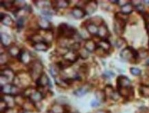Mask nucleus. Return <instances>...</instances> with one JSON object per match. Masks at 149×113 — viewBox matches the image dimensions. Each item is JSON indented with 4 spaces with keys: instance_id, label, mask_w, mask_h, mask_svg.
Instances as JSON below:
<instances>
[{
    "instance_id": "42",
    "label": "nucleus",
    "mask_w": 149,
    "mask_h": 113,
    "mask_svg": "<svg viewBox=\"0 0 149 113\" xmlns=\"http://www.w3.org/2000/svg\"><path fill=\"white\" fill-rule=\"evenodd\" d=\"M96 113H108V112H106V111H104V110H98Z\"/></svg>"
},
{
    "instance_id": "38",
    "label": "nucleus",
    "mask_w": 149,
    "mask_h": 113,
    "mask_svg": "<svg viewBox=\"0 0 149 113\" xmlns=\"http://www.w3.org/2000/svg\"><path fill=\"white\" fill-rule=\"evenodd\" d=\"M3 113H17V112L13 108H8Z\"/></svg>"
},
{
    "instance_id": "39",
    "label": "nucleus",
    "mask_w": 149,
    "mask_h": 113,
    "mask_svg": "<svg viewBox=\"0 0 149 113\" xmlns=\"http://www.w3.org/2000/svg\"><path fill=\"white\" fill-rule=\"evenodd\" d=\"M104 76L106 77H107V78H111V77H113L114 76V74L111 72H109V71L107 72H107H104Z\"/></svg>"
},
{
    "instance_id": "2",
    "label": "nucleus",
    "mask_w": 149,
    "mask_h": 113,
    "mask_svg": "<svg viewBox=\"0 0 149 113\" xmlns=\"http://www.w3.org/2000/svg\"><path fill=\"white\" fill-rule=\"evenodd\" d=\"M43 65L39 61H35L31 63V66L30 68V74L31 76L32 79L37 81L39 78L41 77L43 72Z\"/></svg>"
},
{
    "instance_id": "30",
    "label": "nucleus",
    "mask_w": 149,
    "mask_h": 113,
    "mask_svg": "<svg viewBox=\"0 0 149 113\" xmlns=\"http://www.w3.org/2000/svg\"><path fill=\"white\" fill-rule=\"evenodd\" d=\"M139 94L144 97H149V86H141L139 89Z\"/></svg>"
},
{
    "instance_id": "34",
    "label": "nucleus",
    "mask_w": 149,
    "mask_h": 113,
    "mask_svg": "<svg viewBox=\"0 0 149 113\" xmlns=\"http://www.w3.org/2000/svg\"><path fill=\"white\" fill-rule=\"evenodd\" d=\"M130 72L131 73L133 74V75L135 76H139L140 75L141 73H142V71H141L140 69L137 68H131L130 69Z\"/></svg>"
},
{
    "instance_id": "10",
    "label": "nucleus",
    "mask_w": 149,
    "mask_h": 113,
    "mask_svg": "<svg viewBox=\"0 0 149 113\" xmlns=\"http://www.w3.org/2000/svg\"><path fill=\"white\" fill-rule=\"evenodd\" d=\"M37 85L38 87L41 88H45L50 85V81H49V79L46 74L43 72L41 74L39 79L37 81Z\"/></svg>"
},
{
    "instance_id": "44",
    "label": "nucleus",
    "mask_w": 149,
    "mask_h": 113,
    "mask_svg": "<svg viewBox=\"0 0 149 113\" xmlns=\"http://www.w3.org/2000/svg\"><path fill=\"white\" fill-rule=\"evenodd\" d=\"M72 113H79V112H77V111H75V112H72Z\"/></svg>"
},
{
    "instance_id": "37",
    "label": "nucleus",
    "mask_w": 149,
    "mask_h": 113,
    "mask_svg": "<svg viewBox=\"0 0 149 113\" xmlns=\"http://www.w3.org/2000/svg\"><path fill=\"white\" fill-rule=\"evenodd\" d=\"M120 95L119 94V93H117V92L115 91V93H114L111 99L114 101H118L120 98Z\"/></svg>"
},
{
    "instance_id": "25",
    "label": "nucleus",
    "mask_w": 149,
    "mask_h": 113,
    "mask_svg": "<svg viewBox=\"0 0 149 113\" xmlns=\"http://www.w3.org/2000/svg\"><path fill=\"white\" fill-rule=\"evenodd\" d=\"M21 51H22V50L17 46H12L8 49L9 55L13 57H18L19 56Z\"/></svg>"
},
{
    "instance_id": "20",
    "label": "nucleus",
    "mask_w": 149,
    "mask_h": 113,
    "mask_svg": "<svg viewBox=\"0 0 149 113\" xmlns=\"http://www.w3.org/2000/svg\"><path fill=\"white\" fill-rule=\"evenodd\" d=\"M51 112L52 113H67L65 106L59 103H55L52 106Z\"/></svg>"
},
{
    "instance_id": "36",
    "label": "nucleus",
    "mask_w": 149,
    "mask_h": 113,
    "mask_svg": "<svg viewBox=\"0 0 149 113\" xmlns=\"http://www.w3.org/2000/svg\"><path fill=\"white\" fill-rule=\"evenodd\" d=\"M125 40L124 39H122V38H118L117 39V41L116 42V46L118 48H120L122 47V46L125 44Z\"/></svg>"
},
{
    "instance_id": "35",
    "label": "nucleus",
    "mask_w": 149,
    "mask_h": 113,
    "mask_svg": "<svg viewBox=\"0 0 149 113\" xmlns=\"http://www.w3.org/2000/svg\"><path fill=\"white\" fill-rule=\"evenodd\" d=\"M24 22H25V17H20L18 19V20H17V28H22L24 27Z\"/></svg>"
},
{
    "instance_id": "33",
    "label": "nucleus",
    "mask_w": 149,
    "mask_h": 113,
    "mask_svg": "<svg viewBox=\"0 0 149 113\" xmlns=\"http://www.w3.org/2000/svg\"><path fill=\"white\" fill-rule=\"evenodd\" d=\"M79 56L81 58H82L83 59H87V57H89V54H88V51H87L85 48H83L81 50V52L79 53Z\"/></svg>"
},
{
    "instance_id": "21",
    "label": "nucleus",
    "mask_w": 149,
    "mask_h": 113,
    "mask_svg": "<svg viewBox=\"0 0 149 113\" xmlns=\"http://www.w3.org/2000/svg\"><path fill=\"white\" fill-rule=\"evenodd\" d=\"M1 44H2L3 46H9L11 44V42H12V39H11L10 36L6 33H1Z\"/></svg>"
},
{
    "instance_id": "6",
    "label": "nucleus",
    "mask_w": 149,
    "mask_h": 113,
    "mask_svg": "<svg viewBox=\"0 0 149 113\" xmlns=\"http://www.w3.org/2000/svg\"><path fill=\"white\" fill-rule=\"evenodd\" d=\"M2 77L4 78L6 81L12 82L15 81L16 76L13 70L10 68H5L1 72V78Z\"/></svg>"
},
{
    "instance_id": "43",
    "label": "nucleus",
    "mask_w": 149,
    "mask_h": 113,
    "mask_svg": "<svg viewBox=\"0 0 149 113\" xmlns=\"http://www.w3.org/2000/svg\"><path fill=\"white\" fill-rule=\"evenodd\" d=\"M147 30H148V33L149 34V23L148 24V25H147Z\"/></svg>"
},
{
    "instance_id": "4",
    "label": "nucleus",
    "mask_w": 149,
    "mask_h": 113,
    "mask_svg": "<svg viewBox=\"0 0 149 113\" xmlns=\"http://www.w3.org/2000/svg\"><path fill=\"white\" fill-rule=\"evenodd\" d=\"M1 93L5 95H12V96H17L19 95V88L15 84H6L1 86Z\"/></svg>"
},
{
    "instance_id": "26",
    "label": "nucleus",
    "mask_w": 149,
    "mask_h": 113,
    "mask_svg": "<svg viewBox=\"0 0 149 113\" xmlns=\"http://www.w3.org/2000/svg\"><path fill=\"white\" fill-rule=\"evenodd\" d=\"M87 30L90 34L92 35H96L98 34V27L97 26H95L93 24H89L87 26Z\"/></svg>"
},
{
    "instance_id": "16",
    "label": "nucleus",
    "mask_w": 149,
    "mask_h": 113,
    "mask_svg": "<svg viewBox=\"0 0 149 113\" xmlns=\"http://www.w3.org/2000/svg\"><path fill=\"white\" fill-rule=\"evenodd\" d=\"M1 22L4 26H13L14 25V21L10 15L1 13Z\"/></svg>"
},
{
    "instance_id": "8",
    "label": "nucleus",
    "mask_w": 149,
    "mask_h": 113,
    "mask_svg": "<svg viewBox=\"0 0 149 113\" xmlns=\"http://www.w3.org/2000/svg\"><path fill=\"white\" fill-rule=\"evenodd\" d=\"M38 26L43 30H50L52 29V24L49 20L44 17H40L37 21Z\"/></svg>"
},
{
    "instance_id": "41",
    "label": "nucleus",
    "mask_w": 149,
    "mask_h": 113,
    "mask_svg": "<svg viewBox=\"0 0 149 113\" xmlns=\"http://www.w3.org/2000/svg\"><path fill=\"white\" fill-rule=\"evenodd\" d=\"M128 3H129V1H124V0H120V1H118V5H120L121 7L124 6L126 5Z\"/></svg>"
},
{
    "instance_id": "28",
    "label": "nucleus",
    "mask_w": 149,
    "mask_h": 113,
    "mask_svg": "<svg viewBox=\"0 0 149 113\" xmlns=\"http://www.w3.org/2000/svg\"><path fill=\"white\" fill-rule=\"evenodd\" d=\"M55 6L57 8H65L70 5V1L67 0H58V1H54Z\"/></svg>"
},
{
    "instance_id": "27",
    "label": "nucleus",
    "mask_w": 149,
    "mask_h": 113,
    "mask_svg": "<svg viewBox=\"0 0 149 113\" xmlns=\"http://www.w3.org/2000/svg\"><path fill=\"white\" fill-rule=\"evenodd\" d=\"M95 98L97 99L99 102H103V101H105L106 99V95H105V93L104 91H101V90H98V91H96L95 93Z\"/></svg>"
},
{
    "instance_id": "13",
    "label": "nucleus",
    "mask_w": 149,
    "mask_h": 113,
    "mask_svg": "<svg viewBox=\"0 0 149 113\" xmlns=\"http://www.w3.org/2000/svg\"><path fill=\"white\" fill-rule=\"evenodd\" d=\"M97 7H98V4L95 1H87L85 6V12L87 15H90L93 14V13L96 11Z\"/></svg>"
},
{
    "instance_id": "19",
    "label": "nucleus",
    "mask_w": 149,
    "mask_h": 113,
    "mask_svg": "<svg viewBox=\"0 0 149 113\" xmlns=\"http://www.w3.org/2000/svg\"><path fill=\"white\" fill-rule=\"evenodd\" d=\"M118 93L120 96H122L126 98L131 96V94L133 95V90L131 87L125 88H119L118 89Z\"/></svg>"
},
{
    "instance_id": "7",
    "label": "nucleus",
    "mask_w": 149,
    "mask_h": 113,
    "mask_svg": "<svg viewBox=\"0 0 149 113\" xmlns=\"http://www.w3.org/2000/svg\"><path fill=\"white\" fill-rule=\"evenodd\" d=\"M79 54H78L77 52L74 51H68L67 53L63 55V59L67 62L73 64L76 62L79 58Z\"/></svg>"
},
{
    "instance_id": "1",
    "label": "nucleus",
    "mask_w": 149,
    "mask_h": 113,
    "mask_svg": "<svg viewBox=\"0 0 149 113\" xmlns=\"http://www.w3.org/2000/svg\"><path fill=\"white\" fill-rule=\"evenodd\" d=\"M58 33L59 36L65 39H72L75 35L76 30L71 26L67 24H61L58 28Z\"/></svg>"
},
{
    "instance_id": "31",
    "label": "nucleus",
    "mask_w": 149,
    "mask_h": 113,
    "mask_svg": "<svg viewBox=\"0 0 149 113\" xmlns=\"http://www.w3.org/2000/svg\"><path fill=\"white\" fill-rule=\"evenodd\" d=\"M104 91L105 93V95H106V97H110V98H111L113 93H115V91L113 88L111 86H107L106 87H105Z\"/></svg>"
},
{
    "instance_id": "9",
    "label": "nucleus",
    "mask_w": 149,
    "mask_h": 113,
    "mask_svg": "<svg viewBox=\"0 0 149 113\" xmlns=\"http://www.w3.org/2000/svg\"><path fill=\"white\" fill-rule=\"evenodd\" d=\"M131 80H130L128 77H127L121 75L118 77L117 84L118 89L131 87Z\"/></svg>"
},
{
    "instance_id": "12",
    "label": "nucleus",
    "mask_w": 149,
    "mask_h": 113,
    "mask_svg": "<svg viewBox=\"0 0 149 113\" xmlns=\"http://www.w3.org/2000/svg\"><path fill=\"white\" fill-rule=\"evenodd\" d=\"M21 62L24 64H28L30 63V59H31V55H30V52L26 50H22L19 56L18 57Z\"/></svg>"
},
{
    "instance_id": "18",
    "label": "nucleus",
    "mask_w": 149,
    "mask_h": 113,
    "mask_svg": "<svg viewBox=\"0 0 149 113\" xmlns=\"http://www.w3.org/2000/svg\"><path fill=\"white\" fill-rule=\"evenodd\" d=\"M34 48L38 51H46L49 49V45L46 41H40L37 43H34L33 44Z\"/></svg>"
},
{
    "instance_id": "40",
    "label": "nucleus",
    "mask_w": 149,
    "mask_h": 113,
    "mask_svg": "<svg viewBox=\"0 0 149 113\" xmlns=\"http://www.w3.org/2000/svg\"><path fill=\"white\" fill-rule=\"evenodd\" d=\"M100 105V102L98 100H93L91 102V106L92 107H97Z\"/></svg>"
},
{
    "instance_id": "14",
    "label": "nucleus",
    "mask_w": 149,
    "mask_h": 113,
    "mask_svg": "<svg viewBox=\"0 0 149 113\" xmlns=\"http://www.w3.org/2000/svg\"><path fill=\"white\" fill-rule=\"evenodd\" d=\"M97 35L100 38H102L103 39H106L109 37V31L107 26L104 24H102L99 26L98 34Z\"/></svg>"
},
{
    "instance_id": "5",
    "label": "nucleus",
    "mask_w": 149,
    "mask_h": 113,
    "mask_svg": "<svg viewBox=\"0 0 149 113\" xmlns=\"http://www.w3.org/2000/svg\"><path fill=\"white\" fill-rule=\"evenodd\" d=\"M126 22H127L126 20L116 17V20L114 22V31L118 35H121L122 34H123L125 29Z\"/></svg>"
},
{
    "instance_id": "32",
    "label": "nucleus",
    "mask_w": 149,
    "mask_h": 113,
    "mask_svg": "<svg viewBox=\"0 0 149 113\" xmlns=\"http://www.w3.org/2000/svg\"><path fill=\"white\" fill-rule=\"evenodd\" d=\"M1 6H3V8L7 9L8 11L10 10L11 8L13 6H15V1H1Z\"/></svg>"
},
{
    "instance_id": "17",
    "label": "nucleus",
    "mask_w": 149,
    "mask_h": 113,
    "mask_svg": "<svg viewBox=\"0 0 149 113\" xmlns=\"http://www.w3.org/2000/svg\"><path fill=\"white\" fill-rule=\"evenodd\" d=\"M28 98L30 99V101H31L32 103H35L41 101L43 98V95L41 92L34 91Z\"/></svg>"
},
{
    "instance_id": "22",
    "label": "nucleus",
    "mask_w": 149,
    "mask_h": 113,
    "mask_svg": "<svg viewBox=\"0 0 149 113\" xmlns=\"http://www.w3.org/2000/svg\"><path fill=\"white\" fill-rule=\"evenodd\" d=\"M96 44L92 39H87L85 41V48L88 52H93L96 49Z\"/></svg>"
},
{
    "instance_id": "11",
    "label": "nucleus",
    "mask_w": 149,
    "mask_h": 113,
    "mask_svg": "<svg viewBox=\"0 0 149 113\" xmlns=\"http://www.w3.org/2000/svg\"><path fill=\"white\" fill-rule=\"evenodd\" d=\"M72 15H73L74 17H75L77 20H81V19H83V17L87 15L85 11L84 10L83 8H82L81 7L79 6H75L73 8L72 11Z\"/></svg>"
},
{
    "instance_id": "23",
    "label": "nucleus",
    "mask_w": 149,
    "mask_h": 113,
    "mask_svg": "<svg viewBox=\"0 0 149 113\" xmlns=\"http://www.w3.org/2000/svg\"><path fill=\"white\" fill-rule=\"evenodd\" d=\"M97 46H98L100 49H102L104 52H108L111 48V44L109 41H108L106 39H102L100 41H99Z\"/></svg>"
},
{
    "instance_id": "3",
    "label": "nucleus",
    "mask_w": 149,
    "mask_h": 113,
    "mask_svg": "<svg viewBox=\"0 0 149 113\" xmlns=\"http://www.w3.org/2000/svg\"><path fill=\"white\" fill-rule=\"evenodd\" d=\"M138 56V53L131 47L126 48L122 50L120 53L121 58L127 62H132L133 60H136Z\"/></svg>"
},
{
    "instance_id": "15",
    "label": "nucleus",
    "mask_w": 149,
    "mask_h": 113,
    "mask_svg": "<svg viewBox=\"0 0 149 113\" xmlns=\"http://www.w3.org/2000/svg\"><path fill=\"white\" fill-rule=\"evenodd\" d=\"M91 86L89 84H86V85L82 86L74 92V94L77 97H83L84 95H86L88 92L90 91Z\"/></svg>"
},
{
    "instance_id": "24",
    "label": "nucleus",
    "mask_w": 149,
    "mask_h": 113,
    "mask_svg": "<svg viewBox=\"0 0 149 113\" xmlns=\"http://www.w3.org/2000/svg\"><path fill=\"white\" fill-rule=\"evenodd\" d=\"M3 101L6 103L7 106L8 108H13L15 105V97L12 96V95H4L3 99L2 98Z\"/></svg>"
},
{
    "instance_id": "29",
    "label": "nucleus",
    "mask_w": 149,
    "mask_h": 113,
    "mask_svg": "<svg viewBox=\"0 0 149 113\" xmlns=\"http://www.w3.org/2000/svg\"><path fill=\"white\" fill-rule=\"evenodd\" d=\"M133 11V5L131 4V3L129 2L127 4L124 6L121 7V13L123 14L128 15L130 13H132Z\"/></svg>"
}]
</instances>
